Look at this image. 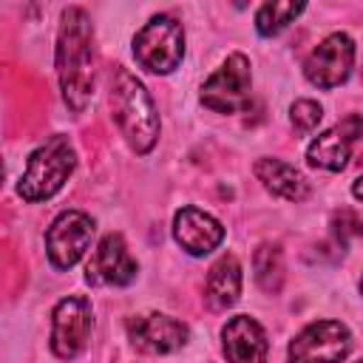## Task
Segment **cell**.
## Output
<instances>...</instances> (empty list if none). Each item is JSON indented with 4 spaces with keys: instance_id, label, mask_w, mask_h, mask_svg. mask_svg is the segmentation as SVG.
I'll return each mask as SVG.
<instances>
[{
    "instance_id": "1",
    "label": "cell",
    "mask_w": 363,
    "mask_h": 363,
    "mask_svg": "<svg viewBox=\"0 0 363 363\" xmlns=\"http://www.w3.org/2000/svg\"><path fill=\"white\" fill-rule=\"evenodd\" d=\"M54 62L62 99L79 113L94 96V26L85 9L71 6L62 11Z\"/></svg>"
},
{
    "instance_id": "2",
    "label": "cell",
    "mask_w": 363,
    "mask_h": 363,
    "mask_svg": "<svg viewBox=\"0 0 363 363\" xmlns=\"http://www.w3.org/2000/svg\"><path fill=\"white\" fill-rule=\"evenodd\" d=\"M111 111L122 128L128 145L136 153H147L159 139V113L147 88L122 65L111 74Z\"/></svg>"
},
{
    "instance_id": "3",
    "label": "cell",
    "mask_w": 363,
    "mask_h": 363,
    "mask_svg": "<svg viewBox=\"0 0 363 363\" xmlns=\"http://www.w3.org/2000/svg\"><path fill=\"white\" fill-rule=\"evenodd\" d=\"M74 164H77V153H74V145L68 142V136H51L45 145H40L28 156L26 170L17 184L20 199L28 204L51 199L68 182V176L74 173Z\"/></svg>"
},
{
    "instance_id": "4",
    "label": "cell",
    "mask_w": 363,
    "mask_h": 363,
    "mask_svg": "<svg viewBox=\"0 0 363 363\" xmlns=\"http://www.w3.org/2000/svg\"><path fill=\"white\" fill-rule=\"evenodd\" d=\"M133 57L150 74H170L184 57V28L170 14L150 17L133 37Z\"/></svg>"
},
{
    "instance_id": "5",
    "label": "cell",
    "mask_w": 363,
    "mask_h": 363,
    "mask_svg": "<svg viewBox=\"0 0 363 363\" xmlns=\"http://www.w3.org/2000/svg\"><path fill=\"white\" fill-rule=\"evenodd\" d=\"M250 85H252L250 60L235 51L201 85V105L216 113H238L250 108Z\"/></svg>"
},
{
    "instance_id": "6",
    "label": "cell",
    "mask_w": 363,
    "mask_h": 363,
    "mask_svg": "<svg viewBox=\"0 0 363 363\" xmlns=\"http://www.w3.org/2000/svg\"><path fill=\"white\" fill-rule=\"evenodd\" d=\"M352 352V332L340 320H312L289 343V363H340Z\"/></svg>"
},
{
    "instance_id": "7",
    "label": "cell",
    "mask_w": 363,
    "mask_h": 363,
    "mask_svg": "<svg viewBox=\"0 0 363 363\" xmlns=\"http://www.w3.org/2000/svg\"><path fill=\"white\" fill-rule=\"evenodd\" d=\"M91 329H94L91 301L82 295L62 298L51 312V352L62 360L77 357L88 346Z\"/></svg>"
},
{
    "instance_id": "8",
    "label": "cell",
    "mask_w": 363,
    "mask_h": 363,
    "mask_svg": "<svg viewBox=\"0 0 363 363\" xmlns=\"http://www.w3.org/2000/svg\"><path fill=\"white\" fill-rule=\"evenodd\" d=\"M352 65H354V40L343 31H335L309 51L303 62V74L315 88L329 91L349 79Z\"/></svg>"
},
{
    "instance_id": "9",
    "label": "cell",
    "mask_w": 363,
    "mask_h": 363,
    "mask_svg": "<svg viewBox=\"0 0 363 363\" xmlns=\"http://www.w3.org/2000/svg\"><path fill=\"white\" fill-rule=\"evenodd\" d=\"M94 218L82 210H65L60 213L48 233H45V252H48V261L57 267V269H71L82 255L85 250L91 247V238H94Z\"/></svg>"
},
{
    "instance_id": "10",
    "label": "cell",
    "mask_w": 363,
    "mask_h": 363,
    "mask_svg": "<svg viewBox=\"0 0 363 363\" xmlns=\"http://www.w3.org/2000/svg\"><path fill=\"white\" fill-rule=\"evenodd\" d=\"M357 139H363V116L349 113L343 122L332 125L329 130H323L320 136L312 139V145L306 147V162L312 167L337 173L349 164V156H352V147Z\"/></svg>"
},
{
    "instance_id": "11",
    "label": "cell",
    "mask_w": 363,
    "mask_h": 363,
    "mask_svg": "<svg viewBox=\"0 0 363 363\" xmlns=\"http://www.w3.org/2000/svg\"><path fill=\"white\" fill-rule=\"evenodd\" d=\"M133 278H136V261L128 252L125 238L119 233H108L96 244L85 267V281L94 286H125Z\"/></svg>"
},
{
    "instance_id": "12",
    "label": "cell",
    "mask_w": 363,
    "mask_h": 363,
    "mask_svg": "<svg viewBox=\"0 0 363 363\" xmlns=\"http://www.w3.org/2000/svg\"><path fill=\"white\" fill-rule=\"evenodd\" d=\"M128 335H130L133 346L147 354H167L187 343V326L182 320H176L170 315H159V312L136 315L128 323Z\"/></svg>"
},
{
    "instance_id": "13",
    "label": "cell",
    "mask_w": 363,
    "mask_h": 363,
    "mask_svg": "<svg viewBox=\"0 0 363 363\" xmlns=\"http://www.w3.org/2000/svg\"><path fill=\"white\" fill-rule=\"evenodd\" d=\"M221 346L227 363H267L269 340L264 326L250 315H235L221 329Z\"/></svg>"
},
{
    "instance_id": "14",
    "label": "cell",
    "mask_w": 363,
    "mask_h": 363,
    "mask_svg": "<svg viewBox=\"0 0 363 363\" xmlns=\"http://www.w3.org/2000/svg\"><path fill=\"white\" fill-rule=\"evenodd\" d=\"M173 238L190 255H207L224 241V227L199 207H182L173 216Z\"/></svg>"
},
{
    "instance_id": "15",
    "label": "cell",
    "mask_w": 363,
    "mask_h": 363,
    "mask_svg": "<svg viewBox=\"0 0 363 363\" xmlns=\"http://www.w3.org/2000/svg\"><path fill=\"white\" fill-rule=\"evenodd\" d=\"M255 176L264 182V187L286 201H303L309 196L306 179L284 159H258L255 162Z\"/></svg>"
},
{
    "instance_id": "16",
    "label": "cell",
    "mask_w": 363,
    "mask_h": 363,
    "mask_svg": "<svg viewBox=\"0 0 363 363\" xmlns=\"http://www.w3.org/2000/svg\"><path fill=\"white\" fill-rule=\"evenodd\" d=\"M241 295V264L235 255H221L210 272H207V284H204V298L213 309H230Z\"/></svg>"
},
{
    "instance_id": "17",
    "label": "cell",
    "mask_w": 363,
    "mask_h": 363,
    "mask_svg": "<svg viewBox=\"0 0 363 363\" xmlns=\"http://www.w3.org/2000/svg\"><path fill=\"white\" fill-rule=\"evenodd\" d=\"M252 272H255V281L264 292H269V295L281 292V286H284V252H281V247L272 241H264L252 252Z\"/></svg>"
},
{
    "instance_id": "18",
    "label": "cell",
    "mask_w": 363,
    "mask_h": 363,
    "mask_svg": "<svg viewBox=\"0 0 363 363\" xmlns=\"http://www.w3.org/2000/svg\"><path fill=\"white\" fill-rule=\"evenodd\" d=\"M306 6L303 3H264L255 11V28L261 37H275L278 31H284Z\"/></svg>"
},
{
    "instance_id": "19",
    "label": "cell",
    "mask_w": 363,
    "mask_h": 363,
    "mask_svg": "<svg viewBox=\"0 0 363 363\" xmlns=\"http://www.w3.org/2000/svg\"><path fill=\"white\" fill-rule=\"evenodd\" d=\"M323 119V108L315 99H298L289 108V122L298 133H309L318 128V122Z\"/></svg>"
},
{
    "instance_id": "20",
    "label": "cell",
    "mask_w": 363,
    "mask_h": 363,
    "mask_svg": "<svg viewBox=\"0 0 363 363\" xmlns=\"http://www.w3.org/2000/svg\"><path fill=\"white\" fill-rule=\"evenodd\" d=\"M332 230H335V238L340 241V244H346L349 238H357V235H363V218L354 213V210H337L335 216H332Z\"/></svg>"
},
{
    "instance_id": "21",
    "label": "cell",
    "mask_w": 363,
    "mask_h": 363,
    "mask_svg": "<svg viewBox=\"0 0 363 363\" xmlns=\"http://www.w3.org/2000/svg\"><path fill=\"white\" fill-rule=\"evenodd\" d=\"M352 196L363 201V176H357V179H354V184H352Z\"/></svg>"
},
{
    "instance_id": "22",
    "label": "cell",
    "mask_w": 363,
    "mask_h": 363,
    "mask_svg": "<svg viewBox=\"0 0 363 363\" xmlns=\"http://www.w3.org/2000/svg\"><path fill=\"white\" fill-rule=\"evenodd\" d=\"M360 295H363V278H360Z\"/></svg>"
},
{
    "instance_id": "23",
    "label": "cell",
    "mask_w": 363,
    "mask_h": 363,
    "mask_svg": "<svg viewBox=\"0 0 363 363\" xmlns=\"http://www.w3.org/2000/svg\"><path fill=\"white\" fill-rule=\"evenodd\" d=\"M352 363H363V360H352Z\"/></svg>"
}]
</instances>
